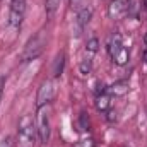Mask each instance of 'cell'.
I'll use <instances>...</instances> for the list:
<instances>
[{
	"mask_svg": "<svg viewBox=\"0 0 147 147\" xmlns=\"http://www.w3.org/2000/svg\"><path fill=\"white\" fill-rule=\"evenodd\" d=\"M36 135V121L31 115H22L17 125V147H34Z\"/></svg>",
	"mask_w": 147,
	"mask_h": 147,
	"instance_id": "1",
	"label": "cell"
},
{
	"mask_svg": "<svg viewBox=\"0 0 147 147\" xmlns=\"http://www.w3.org/2000/svg\"><path fill=\"white\" fill-rule=\"evenodd\" d=\"M108 55H110V58L113 60V63L115 65H120V67H123V65H127L128 63V60H130V50L127 48V46H123V43H121V34H113L110 38V43H108Z\"/></svg>",
	"mask_w": 147,
	"mask_h": 147,
	"instance_id": "2",
	"label": "cell"
},
{
	"mask_svg": "<svg viewBox=\"0 0 147 147\" xmlns=\"http://www.w3.org/2000/svg\"><path fill=\"white\" fill-rule=\"evenodd\" d=\"M43 50H45V39L41 34H36V36H33L28 43H26V46H24V50H22V53H21V62L22 63H28V62H31V60H36L38 57L43 53Z\"/></svg>",
	"mask_w": 147,
	"mask_h": 147,
	"instance_id": "3",
	"label": "cell"
},
{
	"mask_svg": "<svg viewBox=\"0 0 147 147\" xmlns=\"http://www.w3.org/2000/svg\"><path fill=\"white\" fill-rule=\"evenodd\" d=\"M36 132H38V139H39V142L46 144L48 139H50V111H48V105L38 108Z\"/></svg>",
	"mask_w": 147,
	"mask_h": 147,
	"instance_id": "4",
	"label": "cell"
},
{
	"mask_svg": "<svg viewBox=\"0 0 147 147\" xmlns=\"http://www.w3.org/2000/svg\"><path fill=\"white\" fill-rule=\"evenodd\" d=\"M26 14V0H10L9 9V26L12 29H19Z\"/></svg>",
	"mask_w": 147,
	"mask_h": 147,
	"instance_id": "5",
	"label": "cell"
},
{
	"mask_svg": "<svg viewBox=\"0 0 147 147\" xmlns=\"http://www.w3.org/2000/svg\"><path fill=\"white\" fill-rule=\"evenodd\" d=\"M53 96H55V87H53V82L51 80H45L39 89H38V96H36V106H46L53 101Z\"/></svg>",
	"mask_w": 147,
	"mask_h": 147,
	"instance_id": "6",
	"label": "cell"
},
{
	"mask_svg": "<svg viewBox=\"0 0 147 147\" xmlns=\"http://www.w3.org/2000/svg\"><path fill=\"white\" fill-rule=\"evenodd\" d=\"M130 12V0H111L108 5V16L111 19H123Z\"/></svg>",
	"mask_w": 147,
	"mask_h": 147,
	"instance_id": "7",
	"label": "cell"
},
{
	"mask_svg": "<svg viewBox=\"0 0 147 147\" xmlns=\"http://www.w3.org/2000/svg\"><path fill=\"white\" fill-rule=\"evenodd\" d=\"M91 17H92V9H91L89 5L79 9V12H77V19H75V22H77V33H75V34H80V31L91 22Z\"/></svg>",
	"mask_w": 147,
	"mask_h": 147,
	"instance_id": "8",
	"label": "cell"
},
{
	"mask_svg": "<svg viewBox=\"0 0 147 147\" xmlns=\"http://www.w3.org/2000/svg\"><path fill=\"white\" fill-rule=\"evenodd\" d=\"M128 91H130V86H128L127 80H118V82L111 84L110 87H108V94L115 96V98H121V96L128 94Z\"/></svg>",
	"mask_w": 147,
	"mask_h": 147,
	"instance_id": "9",
	"label": "cell"
},
{
	"mask_svg": "<svg viewBox=\"0 0 147 147\" xmlns=\"http://www.w3.org/2000/svg\"><path fill=\"white\" fill-rule=\"evenodd\" d=\"M94 106L96 110L101 111V113H108L111 108V96L106 94V92H101L96 96V101H94Z\"/></svg>",
	"mask_w": 147,
	"mask_h": 147,
	"instance_id": "10",
	"label": "cell"
},
{
	"mask_svg": "<svg viewBox=\"0 0 147 147\" xmlns=\"http://www.w3.org/2000/svg\"><path fill=\"white\" fill-rule=\"evenodd\" d=\"M63 65H65V53L62 51V53L57 55V58H55V62H53V69H51L53 77H60V75H62V72H63Z\"/></svg>",
	"mask_w": 147,
	"mask_h": 147,
	"instance_id": "11",
	"label": "cell"
},
{
	"mask_svg": "<svg viewBox=\"0 0 147 147\" xmlns=\"http://www.w3.org/2000/svg\"><path fill=\"white\" fill-rule=\"evenodd\" d=\"M62 0H45V10H46V16L48 17H53L55 12L58 10Z\"/></svg>",
	"mask_w": 147,
	"mask_h": 147,
	"instance_id": "12",
	"label": "cell"
},
{
	"mask_svg": "<svg viewBox=\"0 0 147 147\" xmlns=\"http://www.w3.org/2000/svg\"><path fill=\"white\" fill-rule=\"evenodd\" d=\"M99 39L98 38H91V39H87V43H86V51L89 53V55H94V53H98L99 51Z\"/></svg>",
	"mask_w": 147,
	"mask_h": 147,
	"instance_id": "13",
	"label": "cell"
},
{
	"mask_svg": "<svg viewBox=\"0 0 147 147\" xmlns=\"http://www.w3.org/2000/svg\"><path fill=\"white\" fill-rule=\"evenodd\" d=\"M79 72L82 74V75H89V74L92 72V60L91 58L82 60L80 65H79Z\"/></svg>",
	"mask_w": 147,
	"mask_h": 147,
	"instance_id": "14",
	"label": "cell"
},
{
	"mask_svg": "<svg viewBox=\"0 0 147 147\" xmlns=\"http://www.w3.org/2000/svg\"><path fill=\"white\" fill-rule=\"evenodd\" d=\"M79 130H82V132L89 130V116L86 113H80V116H79Z\"/></svg>",
	"mask_w": 147,
	"mask_h": 147,
	"instance_id": "15",
	"label": "cell"
},
{
	"mask_svg": "<svg viewBox=\"0 0 147 147\" xmlns=\"http://www.w3.org/2000/svg\"><path fill=\"white\" fill-rule=\"evenodd\" d=\"M75 147H96V142H94L91 137H87V139H80V140L75 144Z\"/></svg>",
	"mask_w": 147,
	"mask_h": 147,
	"instance_id": "16",
	"label": "cell"
},
{
	"mask_svg": "<svg viewBox=\"0 0 147 147\" xmlns=\"http://www.w3.org/2000/svg\"><path fill=\"white\" fill-rule=\"evenodd\" d=\"M3 87H5V77L0 75V101H2V94H3Z\"/></svg>",
	"mask_w": 147,
	"mask_h": 147,
	"instance_id": "17",
	"label": "cell"
},
{
	"mask_svg": "<svg viewBox=\"0 0 147 147\" xmlns=\"http://www.w3.org/2000/svg\"><path fill=\"white\" fill-rule=\"evenodd\" d=\"M0 147H10V140H9V139H3V140L0 142Z\"/></svg>",
	"mask_w": 147,
	"mask_h": 147,
	"instance_id": "18",
	"label": "cell"
},
{
	"mask_svg": "<svg viewBox=\"0 0 147 147\" xmlns=\"http://www.w3.org/2000/svg\"><path fill=\"white\" fill-rule=\"evenodd\" d=\"M80 2H82V0H70V5H72V7H79Z\"/></svg>",
	"mask_w": 147,
	"mask_h": 147,
	"instance_id": "19",
	"label": "cell"
},
{
	"mask_svg": "<svg viewBox=\"0 0 147 147\" xmlns=\"http://www.w3.org/2000/svg\"><path fill=\"white\" fill-rule=\"evenodd\" d=\"M144 43H146V46H147V33H146V36H144Z\"/></svg>",
	"mask_w": 147,
	"mask_h": 147,
	"instance_id": "20",
	"label": "cell"
}]
</instances>
